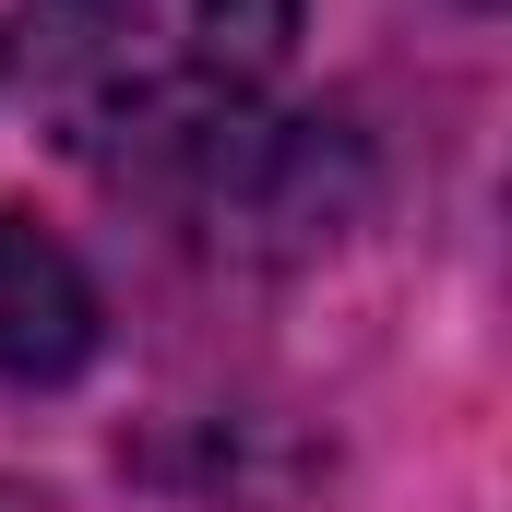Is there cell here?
<instances>
[{"label": "cell", "instance_id": "obj_1", "mask_svg": "<svg viewBox=\"0 0 512 512\" xmlns=\"http://www.w3.org/2000/svg\"><path fill=\"white\" fill-rule=\"evenodd\" d=\"M286 48L298 0H24L0 72L72 167L179 179L262 120Z\"/></svg>", "mask_w": 512, "mask_h": 512}, {"label": "cell", "instance_id": "obj_2", "mask_svg": "<svg viewBox=\"0 0 512 512\" xmlns=\"http://www.w3.org/2000/svg\"><path fill=\"white\" fill-rule=\"evenodd\" d=\"M96 346H108L96 274L36 215H0V382H72Z\"/></svg>", "mask_w": 512, "mask_h": 512}, {"label": "cell", "instance_id": "obj_3", "mask_svg": "<svg viewBox=\"0 0 512 512\" xmlns=\"http://www.w3.org/2000/svg\"><path fill=\"white\" fill-rule=\"evenodd\" d=\"M0 512H36V501H24V489H0Z\"/></svg>", "mask_w": 512, "mask_h": 512}]
</instances>
